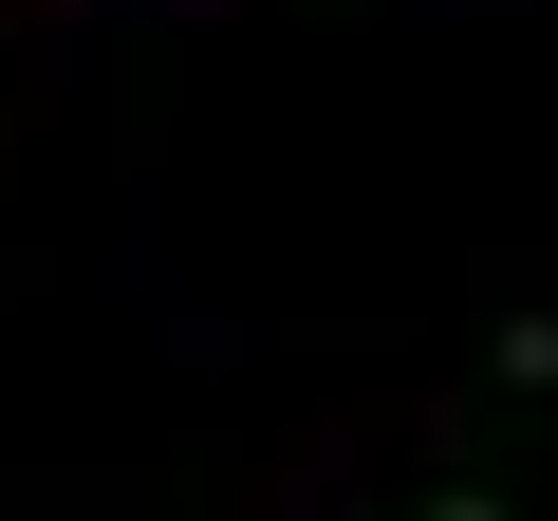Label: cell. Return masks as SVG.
I'll return each instance as SVG.
<instances>
[{
  "label": "cell",
  "instance_id": "obj_1",
  "mask_svg": "<svg viewBox=\"0 0 558 521\" xmlns=\"http://www.w3.org/2000/svg\"><path fill=\"white\" fill-rule=\"evenodd\" d=\"M428 521H521V502H502V484H447V502H428Z\"/></svg>",
  "mask_w": 558,
  "mask_h": 521
}]
</instances>
